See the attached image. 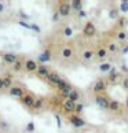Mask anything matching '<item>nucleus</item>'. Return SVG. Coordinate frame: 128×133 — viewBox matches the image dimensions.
<instances>
[{"label": "nucleus", "mask_w": 128, "mask_h": 133, "mask_svg": "<svg viewBox=\"0 0 128 133\" xmlns=\"http://www.w3.org/2000/svg\"><path fill=\"white\" fill-rule=\"evenodd\" d=\"M119 25H120V26H123V25H125V18H124V17H121V18H119Z\"/></svg>", "instance_id": "38"}, {"label": "nucleus", "mask_w": 128, "mask_h": 133, "mask_svg": "<svg viewBox=\"0 0 128 133\" xmlns=\"http://www.w3.org/2000/svg\"><path fill=\"white\" fill-rule=\"evenodd\" d=\"M39 61L40 62H48L50 61V51H44L43 54L39 55Z\"/></svg>", "instance_id": "23"}, {"label": "nucleus", "mask_w": 128, "mask_h": 133, "mask_svg": "<svg viewBox=\"0 0 128 133\" xmlns=\"http://www.w3.org/2000/svg\"><path fill=\"white\" fill-rule=\"evenodd\" d=\"M33 107L34 108H41L43 107V99H36V100H34Z\"/></svg>", "instance_id": "28"}, {"label": "nucleus", "mask_w": 128, "mask_h": 133, "mask_svg": "<svg viewBox=\"0 0 128 133\" xmlns=\"http://www.w3.org/2000/svg\"><path fill=\"white\" fill-rule=\"evenodd\" d=\"M0 128L4 130H7L8 129V125H7V122H4V121H0Z\"/></svg>", "instance_id": "33"}, {"label": "nucleus", "mask_w": 128, "mask_h": 133, "mask_svg": "<svg viewBox=\"0 0 128 133\" xmlns=\"http://www.w3.org/2000/svg\"><path fill=\"white\" fill-rule=\"evenodd\" d=\"M10 93L15 97H23V91H22V88H19V87H13L11 89H10Z\"/></svg>", "instance_id": "11"}, {"label": "nucleus", "mask_w": 128, "mask_h": 133, "mask_svg": "<svg viewBox=\"0 0 128 133\" xmlns=\"http://www.w3.org/2000/svg\"><path fill=\"white\" fill-rule=\"evenodd\" d=\"M3 84H4V87L6 88H10V89H11V85H13V80L10 77H6V78H3Z\"/></svg>", "instance_id": "25"}, {"label": "nucleus", "mask_w": 128, "mask_h": 133, "mask_svg": "<svg viewBox=\"0 0 128 133\" xmlns=\"http://www.w3.org/2000/svg\"><path fill=\"white\" fill-rule=\"evenodd\" d=\"M78 17H80V18H86L87 17V12L84 11V10H81V11H78Z\"/></svg>", "instance_id": "37"}, {"label": "nucleus", "mask_w": 128, "mask_h": 133, "mask_svg": "<svg viewBox=\"0 0 128 133\" xmlns=\"http://www.w3.org/2000/svg\"><path fill=\"white\" fill-rule=\"evenodd\" d=\"M4 88V84H3V78H0V89Z\"/></svg>", "instance_id": "42"}, {"label": "nucleus", "mask_w": 128, "mask_h": 133, "mask_svg": "<svg viewBox=\"0 0 128 133\" xmlns=\"http://www.w3.org/2000/svg\"><path fill=\"white\" fill-rule=\"evenodd\" d=\"M63 34H65V37H72L73 34V29L70 26H66L65 29H63Z\"/></svg>", "instance_id": "27"}, {"label": "nucleus", "mask_w": 128, "mask_h": 133, "mask_svg": "<svg viewBox=\"0 0 128 133\" xmlns=\"http://www.w3.org/2000/svg\"><path fill=\"white\" fill-rule=\"evenodd\" d=\"M69 121H70L76 128H83V126H86V121L81 119V118L78 117V115H72L70 118H69Z\"/></svg>", "instance_id": "6"}, {"label": "nucleus", "mask_w": 128, "mask_h": 133, "mask_svg": "<svg viewBox=\"0 0 128 133\" xmlns=\"http://www.w3.org/2000/svg\"><path fill=\"white\" fill-rule=\"evenodd\" d=\"M76 106H77V103L70 100V99H66L65 102H63V110H65L66 112H75Z\"/></svg>", "instance_id": "3"}, {"label": "nucleus", "mask_w": 128, "mask_h": 133, "mask_svg": "<svg viewBox=\"0 0 128 133\" xmlns=\"http://www.w3.org/2000/svg\"><path fill=\"white\" fill-rule=\"evenodd\" d=\"M68 99H70V100H73V102H77L78 99H80V93H78V91L73 89L70 93H69V97H68Z\"/></svg>", "instance_id": "20"}, {"label": "nucleus", "mask_w": 128, "mask_h": 133, "mask_svg": "<svg viewBox=\"0 0 128 133\" xmlns=\"http://www.w3.org/2000/svg\"><path fill=\"white\" fill-rule=\"evenodd\" d=\"M125 107L128 108V96H127V100H125Z\"/></svg>", "instance_id": "45"}, {"label": "nucleus", "mask_w": 128, "mask_h": 133, "mask_svg": "<svg viewBox=\"0 0 128 133\" xmlns=\"http://www.w3.org/2000/svg\"><path fill=\"white\" fill-rule=\"evenodd\" d=\"M81 111H83V104H81V103H78V104L76 106V111H75V112H77V114H80Z\"/></svg>", "instance_id": "32"}, {"label": "nucleus", "mask_w": 128, "mask_h": 133, "mask_svg": "<svg viewBox=\"0 0 128 133\" xmlns=\"http://www.w3.org/2000/svg\"><path fill=\"white\" fill-rule=\"evenodd\" d=\"M3 61L6 62V63H15L17 61H19L18 56L15 55V54H4V56H3Z\"/></svg>", "instance_id": "8"}, {"label": "nucleus", "mask_w": 128, "mask_h": 133, "mask_svg": "<svg viewBox=\"0 0 128 133\" xmlns=\"http://www.w3.org/2000/svg\"><path fill=\"white\" fill-rule=\"evenodd\" d=\"M62 56L65 58V59L72 58V56H73V48H72V47H65V48H62Z\"/></svg>", "instance_id": "13"}, {"label": "nucleus", "mask_w": 128, "mask_h": 133, "mask_svg": "<svg viewBox=\"0 0 128 133\" xmlns=\"http://www.w3.org/2000/svg\"><path fill=\"white\" fill-rule=\"evenodd\" d=\"M26 130L28 132H33L34 130V124H33V122H29V124L26 125Z\"/></svg>", "instance_id": "31"}, {"label": "nucleus", "mask_w": 128, "mask_h": 133, "mask_svg": "<svg viewBox=\"0 0 128 133\" xmlns=\"http://www.w3.org/2000/svg\"><path fill=\"white\" fill-rule=\"evenodd\" d=\"M0 59H2V58H0Z\"/></svg>", "instance_id": "46"}, {"label": "nucleus", "mask_w": 128, "mask_h": 133, "mask_svg": "<svg viewBox=\"0 0 128 133\" xmlns=\"http://www.w3.org/2000/svg\"><path fill=\"white\" fill-rule=\"evenodd\" d=\"M120 12H128V2L120 3Z\"/></svg>", "instance_id": "26"}, {"label": "nucleus", "mask_w": 128, "mask_h": 133, "mask_svg": "<svg viewBox=\"0 0 128 133\" xmlns=\"http://www.w3.org/2000/svg\"><path fill=\"white\" fill-rule=\"evenodd\" d=\"M47 80L50 81L51 84H55V85H58L62 78H61L59 76H58L57 73H50V74H48V77H47Z\"/></svg>", "instance_id": "9"}, {"label": "nucleus", "mask_w": 128, "mask_h": 133, "mask_svg": "<svg viewBox=\"0 0 128 133\" xmlns=\"http://www.w3.org/2000/svg\"><path fill=\"white\" fill-rule=\"evenodd\" d=\"M22 103L25 106H29V107H33V104H34V99L31 96V95H25L22 97Z\"/></svg>", "instance_id": "14"}, {"label": "nucleus", "mask_w": 128, "mask_h": 133, "mask_svg": "<svg viewBox=\"0 0 128 133\" xmlns=\"http://www.w3.org/2000/svg\"><path fill=\"white\" fill-rule=\"evenodd\" d=\"M37 74L40 76V77H48V74H50V71H48V69L46 67V66H43V65H40L39 66V69H37Z\"/></svg>", "instance_id": "15"}, {"label": "nucleus", "mask_w": 128, "mask_h": 133, "mask_svg": "<svg viewBox=\"0 0 128 133\" xmlns=\"http://www.w3.org/2000/svg\"><path fill=\"white\" fill-rule=\"evenodd\" d=\"M94 56H95V54H94L92 50H86L84 52H83V59H84V61H91Z\"/></svg>", "instance_id": "17"}, {"label": "nucleus", "mask_w": 128, "mask_h": 133, "mask_svg": "<svg viewBox=\"0 0 128 133\" xmlns=\"http://www.w3.org/2000/svg\"><path fill=\"white\" fill-rule=\"evenodd\" d=\"M25 67H26L28 71H37V69H39L37 63L34 62L33 59H28V61L25 62Z\"/></svg>", "instance_id": "7"}, {"label": "nucleus", "mask_w": 128, "mask_h": 133, "mask_svg": "<svg viewBox=\"0 0 128 133\" xmlns=\"http://www.w3.org/2000/svg\"><path fill=\"white\" fill-rule=\"evenodd\" d=\"M55 119H57V124H58V128H61V118H59V115H55Z\"/></svg>", "instance_id": "40"}, {"label": "nucleus", "mask_w": 128, "mask_h": 133, "mask_svg": "<svg viewBox=\"0 0 128 133\" xmlns=\"http://www.w3.org/2000/svg\"><path fill=\"white\" fill-rule=\"evenodd\" d=\"M18 23H19V26H23V28H25V29H32V26L29 25V23H26L25 21H19Z\"/></svg>", "instance_id": "30"}, {"label": "nucleus", "mask_w": 128, "mask_h": 133, "mask_svg": "<svg viewBox=\"0 0 128 133\" xmlns=\"http://www.w3.org/2000/svg\"><path fill=\"white\" fill-rule=\"evenodd\" d=\"M112 69L113 67H112V65H110L109 62H103V63H101V65H99V70L102 73H107V71H110Z\"/></svg>", "instance_id": "16"}, {"label": "nucleus", "mask_w": 128, "mask_h": 133, "mask_svg": "<svg viewBox=\"0 0 128 133\" xmlns=\"http://www.w3.org/2000/svg\"><path fill=\"white\" fill-rule=\"evenodd\" d=\"M119 14H120V10L113 8V10H110V11H109V17L112 19H117V18H119Z\"/></svg>", "instance_id": "24"}, {"label": "nucleus", "mask_w": 128, "mask_h": 133, "mask_svg": "<svg viewBox=\"0 0 128 133\" xmlns=\"http://www.w3.org/2000/svg\"><path fill=\"white\" fill-rule=\"evenodd\" d=\"M3 10H4V4H3V3H0V12H2Z\"/></svg>", "instance_id": "44"}, {"label": "nucleus", "mask_w": 128, "mask_h": 133, "mask_svg": "<svg viewBox=\"0 0 128 133\" xmlns=\"http://www.w3.org/2000/svg\"><path fill=\"white\" fill-rule=\"evenodd\" d=\"M70 10H72L70 3H62L59 6V11L58 12L61 14V17H68L69 14H70Z\"/></svg>", "instance_id": "5"}, {"label": "nucleus", "mask_w": 128, "mask_h": 133, "mask_svg": "<svg viewBox=\"0 0 128 133\" xmlns=\"http://www.w3.org/2000/svg\"><path fill=\"white\" fill-rule=\"evenodd\" d=\"M117 77H119V74H117V69H116V67H113L112 70L109 71V81L114 82V81L117 80Z\"/></svg>", "instance_id": "22"}, {"label": "nucleus", "mask_w": 128, "mask_h": 133, "mask_svg": "<svg viewBox=\"0 0 128 133\" xmlns=\"http://www.w3.org/2000/svg\"><path fill=\"white\" fill-rule=\"evenodd\" d=\"M21 15H22L23 19H29V15H26V14H21Z\"/></svg>", "instance_id": "43"}, {"label": "nucleus", "mask_w": 128, "mask_h": 133, "mask_svg": "<svg viewBox=\"0 0 128 133\" xmlns=\"http://www.w3.org/2000/svg\"><path fill=\"white\" fill-rule=\"evenodd\" d=\"M21 66H22L21 61H17L15 63H14V70H15V71H19V70H21Z\"/></svg>", "instance_id": "29"}, {"label": "nucleus", "mask_w": 128, "mask_h": 133, "mask_svg": "<svg viewBox=\"0 0 128 133\" xmlns=\"http://www.w3.org/2000/svg\"><path fill=\"white\" fill-rule=\"evenodd\" d=\"M95 102H96L98 107H101V108H109V103H110V100L107 99L106 96H103V95H96Z\"/></svg>", "instance_id": "2"}, {"label": "nucleus", "mask_w": 128, "mask_h": 133, "mask_svg": "<svg viewBox=\"0 0 128 133\" xmlns=\"http://www.w3.org/2000/svg\"><path fill=\"white\" fill-rule=\"evenodd\" d=\"M121 70H123V71H125V73H128V67L123 65V66H121Z\"/></svg>", "instance_id": "41"}, {"label": "nucleus", "mask_w": 128, "mask_h": 133, "mask_svg": "<svg viewBox=\"0 0 128 133\" xmlns=\"http://www.w3.org/2000/svg\"><path fill=\"white\" fill-rule=\"evenodd\" d=\"M31 26H32V30H34V32H37V33L40 32V28H39L37 25H34V23H32Z\"/></svg>", "instance_id": "39"}, {"label": "nucleus", "mask_w": 128, "mask_h": 133, "mask_svg": "<svg viewBox=\"0 0 128 133\" xmlns=\"http://www.w3.org/2000/svg\"><path fill=\"white\" fill-rule=\"evenodd\" d=\"M123 87H124L125 89L128 91V77H127V78H124V80H123Z\"/></svg>", "instance_id": "36"}, {"label": "nucleus", "mask_w": 128, "mask_h": 133, "mask_svg": "<svg viewBox=\"0 0 128 133\" xmlns=\"http://www.w3.org/2000/svg\"><path fill=\"white\" fill-rule=\"evenodd\" d=\"M107 88V82L105 80H98L94 85V92L96 95H102V92H105Z\"/></svg>", "instance_id": "1"}, {"label": "nucleus", "mask_w": 128, "mask_h": 133, "mask_svg": "<svg viewBox=\"0 0 128 133\" xmlns=\"http://www.w3.org/2000/svg\"><path fill=\"white\" fill-rule=\"evenodd\" d=\"M109 110H112V111H119V110H120V102H119V100H110V103H109Z\"/></svg>", "instance_id": "18"}, {"label": "nucleus", "mask_w": 128, "mask_h": 133, "mask_svg": "<svg viewBox=\"0 0 128 133\" xmlns=\"http://www.w3.org/2000/svg\"><path fill=\"white\" fill-rule=\"evenodd\" d=\"M120 50H121V48L117 45L116 43H110L109 45H107V52L113 54V55H114V54H117V52H120Z\"/></svg>", "instance_id": "12"}, {"label": "nucleus", "mask_w": 128, "mask_h": 133, "mask_svg": "<svg viewBox=\"0 0 128 133\" xmlns=\"http://www.w3.org/2000/svg\"><path fill=\"white\" fill-rule=\"evenodd\" d=\"M70 6H72V8L77 10V11H81L83 10V3L80 0H73V2H70Z\"/></svg>", "instance_id": "19"}, {"label": "nucleus", "mask_w": 128, "mask_h": 133, "mask_svg": "<svg viewBox=\"0 0 128 133\" xmlns=\"http://www.w3.org/2000/svg\"><path fill=\"white\" fill-rule=\"evenodd\" d=\"M107 54H109V52H107V48H105V47H99V48L96 50V58L102 61V59H105V58L107 56Z\"/></svg>", "instance_id": "10"}, {"label": "nucleus", "mask_w": 128, "mask_h": 133, "mask_svg": "<svg viewBox=\"0 0 128 133\" xmlns=\"http://www.w3.org/2000/svg\"><path fill=\"white\" fill-rule=\"evenodd\" d=\"M84 34L86 36H88V37H91V36H94V34L96 33V28H95V25L92 22H87L86 23V26H84Z\"/></svg>", "instance_id": "4"}, {"label": "nucleus", "mask_w": 128, "mask_h": 133, "mask_svg": "<svg viewBox=\"0 0 128 133\" xmlns=\"http://www.w3.org/2000/svg\"><path fill=\"white\" fill-rule=\"evenodd\" d=\"M117 40L119 41H121V43H124V41H127V38H128V34H127V32H124V30H120L119 33H117Z\"/></svg>", "instance_id": "21"}, {"label": "nucleus", "mask_w": 128, "mask_h": 133, "mask_svg": "<svg viewBox=\"0 0 128 133\" xmlns=\"http://www.w3.org/2000/svg\"><path fill=\"white\" fill-rule=\"evenodd\" d=\"M59 17H61V14H59V12H55V14H54V17H52V21L57 22L58 19H59Z\"/></svg>", "instance_id": "35"}, {"label": "nucleus", "mask_w": 128, "mask_h": 133, "mask_svg": "<svg viewBox=\"0 0 128 133\" xmlns=\"http://www.w3.org/2000/svg\"><path fill=\"white\" fill-rule=\"evenodd\" d=\"M120 52L123 54V55H125V54H128V44H127V45H124V47L121 48V50H120Z\"/></svg>", "instance_id": "34"}]
</instances>
